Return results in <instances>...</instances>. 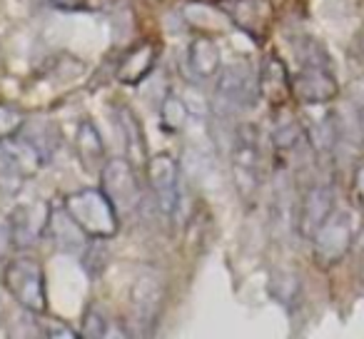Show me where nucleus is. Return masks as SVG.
I'll return each instance as SVG.
<instances>
[{"mask_svg": "<svg viewBox=\"0 0 364 339\" xmlns=\"http://www.w3.org/2000/svg\"><path fill=\"white\" fill-rule=\"evenodd\" d=\"M65 210L92 240H110L120 230V215L102 188H85L65 198Z\"/></svg>", "mask_w": 364, "mask_h": 339, "instance_id": "obj_1", "label": "nucleus"}, {"mask_svg": "<svg viewBox=\"0 0 364 339\" xmlns=\"http://www.w3.org/2000/svg\"><path fill=\"white\" fill-rule=\"evenodd\" d=\"M3 287L23 309L33 314H46L48 309V289L43 264L31 254H18L8 262L3 272Z\"/></svg>", "mask_w": 364, "mask_h": 339, "instance_id": "obj_2", "label": "nucleus"}, {"mask_svg": "<svg viewBox=\"0 0 364 339\" xmlns=\"http://www.w3.org/2000/svg\"><path fill=\"white\" fill-rule=\"evenodd\" d=\"M262 155H259V132L255 125H240L232 145V178L245 205H252L262 183Z\"/></svg>", "mask_w": 364, "mask_h": 339, "instance_id": "obj_3", "label": "nucleus"}, {"mask_svg": "<svg viewBox=\"0 0 364 339\" xmlns=\"http://www.w3.org/2000/svg\"><path fill=\"white\" fill-rule=\"evenodd\" d=\"M218 102L230 112L250 110L259 97V72L250 68V63H230L220 70L218 80Z\"/></svg>", "mask_w": 364, "mask_h": 339, "instance_id": "obj_4", "label": "nucleus"}, {"mask_svg": "<svg viewBox=\"0 0 364 339\" xmlns=\"http://www.w3.org/2000/svg\"><path fill=\"white\" fill-rule=\"evenodd\" d=\"M102 193L115 205L117 215H132L140 205V183H137L135 167L122 157H112L100 170Z\"/></svg>", "mask_w": 364, "mask_h": 339, "instance_id": "obj_5", "label": "nucleus"}, {"mask_svg": "<svg viewBox=\"0 0 364 339\" xmlns=\"http://www.w3.org/2000/svg\"><path fill=\"white\" fill-rule=\"evenodd\" d=\"M147 183L162 215H172L180 205V162L170 152L147 157Z\"/></svg>", "mask_w": 364, "mask_h": 339, "instance_id": "obj_6", "label": "nucleus"}, {"mask_svg": "<svg viewBox=\"0 0 364 339\" xmlns=\"http://www.w3.org/2000/svg\"><path fill=\"white\" fill-rule=\"evenodd\" d=\"M352 220L347 212H332V217L319 227V232L312 237L314 242V262L322 269L334 267L342 262L344 254L352 247Z\"/></svg>", "mask_w": 364, "mask_h": 339, "instance_id": "obj_7", "label": "nucleus"}, {"mask_svg": "<svg viewBox=\"0 0 364 339\" xmlns=\"http://www.w3.org/2000/svg\"><path fill=\"white\" fill-rule=\"evenodd\" d=\"M162 302H165V282H162L155 272H142L140 277L135 279L132 292H130L135 324L142 327V334H150L152 329H155Z\"/></svg>", "mask_w": 364, "mask_h": 339, "instance_id": "obj_8", "label": "nucleus"}, {"mask_svg": "<svg viewBox=\"0 0 364 339\" xmlns=\"http://www.w3.org/2000/svg\"><path fill=\"white\" fill-rule=\"evenodd\" d=\"M292 92L304 105H327L337 97L339 85L332 68H299L292 80Z\"/></svg>", "mask_w": 364, "mask_h": 339, "instance_id": "obj_9", "label": "nucleus"}, {"mask_svg": "<svg viewBox=\"0 0 364 339\" xmlns=\"http://www.w3.org/2000/svg\"><path fill=\"white\" fill-rule=\"evenodd\" d=\"M332 212H334V190L329 185H312L304 193L302 205H299V215H297L299 235L312 240L319 232V227L332 217Z\"/></svg>", "mask_w": 364, "mask_h": 339, "instance_id": "obj_10", "label": "nucleus"}, {"mask_svg": "<svg viewBox=\"0 0 364 339\" xmlns=\"http://www.w3.org/2000/svg\"><path fill=\"white\" fill-rule=\"evenodd\" d=\"M228 16L240 31L250 33L255 41H262L267 36L269 26H272L274 11L269 0H235V6L228 11Z\"/></svg>", "mask_w": 364, "mask_h": 339, "instance_id": "obj_11", "label": "nucleus"}, {"mask_svg": "<svg viewBox=\"0 0 364 339\" xmlns=\"http://www.w3.org/2000/svg\"><path fill=\"white\" fill-rule=\"evenodd\" d=\"M157 58H160V45L152 41H142L135 48L122 55L120 65H117V82L122 85H140L155 68Z\"/></svg>", "mask_w": 364, "mask_h": 339, "instance_id": "obj_12", "label": "nucleus"}, {"mask_svg": "<svg viewBox=\"0 0 364 339\" xmlns=\"http://www.w3.org/2000/svg\"><path fill=\"white\" fill-rule=\"evenodd\" d=\"M259 95L272 107H282L292 95V80L279 55H267L259 68Z\"/></svg>", "mask_w": 364, "mask_h": 339, "instance_id": "obj_13", "label": "nucleus"}, {"mask_svg": "<svg viewBox=\"0 0 364 339\" xmlns=\"http://www.w3.org/2000/svg\"><path fill=\"white\" fill-rule=\"evenodd\" d=\"M188 65L193 70V75L200 77V80H210V77L220 75V70H223L220 45L208 36L193 38V43L188 48Z\"/></svg>", "mask_w": 364, "mask_h": 339, "instance_id": "obj_14", "label": "nucleus"}, {"mask_svg": "<svg viewBox=\"0 0 364 339\" xmlns=\"http://www.w3.org/2000/svg\"><path fill=\"white\" fill-rule=\"evenodd\" d=\"M48 227L53 232V240H55L58 249L63 252L77 254L85 249V237L87 235L80 230V225L70 217V212L63 208H50V215H48Z\"/></svg>", "mask_w": 364, "mask_h": 339, "instance_id": "obj_15", "label": "nucleus"}, {"mask_svg": "<svg viewBox=\"0 0 364 339\" xmlns=\"http://www.w3.org/2000/svg\"><path fill=\"white\" fill-rule=\"evenodd\" d=\"M75 152L80 165L87 173H100L102 160H105V145H102V135L95 127L92 120H82L75 132Z\"/></svg>", "mask_w": 364, "mask_h": 339, "instance_id": "obj_16", "label": "nucleus"}, {"mask_svg": "<svg viewBox=\"0 0 364 339\" xmlns=\"http://www.w3.org/2000/svg\"><path fill=\"white\" fill-rule=\"evenodd\" d=\"M48 210L43 217H38L36 205H18L11 215V240L18 247H28L38 240V235L43 232V227H48Z\"/></svg>", "mask_w": 364, "mask_h": 339, "instance_id": "obj_17", "label": "nucleus"}, {"mask_svg": "<svg viewBox=\"0 0 364 339\" xmlns=\"http://www.w3.org/2000/svg\"><path fill=\"white\" fill-rule=\"evenodd\" d=\"M188 105L177 92H167L160 102V127L165 132H180L182 127L188 125Z\"/></svg>", "mask_w": 364, "mask_h": 339, "instance_id": "obj_18", "label": "nucleus"}, {"mask_svg": "<svg viewBox=\"0 0 364 339\" xmlns=\"http://www.w3.org/2000/svg\"><path fill=\"white\" fill-rule=\"evenodd\" d=\"M23 180H28V175L23 173L21 162L16 160V155L11 152L6 140H0V188L3 193H16L21 190Z\"/></svg>", "mask_w": 364, "mask_h": 339, "instance_id": "obj_19", "label": "nucleus"}, {"mask_svg": "<svg viewBox=\"0 0 364 339\" xmlns=\"http://www.w3.org/2000/svg\"><path fill=\"white\" fill-rule=\"evenodd\" d=\"M294 53H297L299 68H332L329 53L324 50V45L314 38H299L294 43Z\"/></svg>", "mask_w": 364, "mask_h": 339, "instance_id": "obj_20", "label": "nucleus"}, {"mask_svg": "<svg viewBox=\"0 0 364 339\" xmlns=\"http://www.w3.org/2000/svg\"><path fill=\"white\" fill-rule=\"evenodd\" d=\"M80 337L85 339H100V337H107V319L95 304L85 309L82 314V322H80Z\"/></svg>", "mask_w": 364, "mask_h": 339, "instance_id": "obj_21", "label": "nucleus"}, {"mask_svg": "<svg viewBox=\"0 0 364 339\" xmlns=\"http://www.w3.org/2000/svg\"><path fill=\"white\" fill-rule=\"evenodd\" d=\"M120 125H122V132H125L127 147H130V150H135V152H145V137H142L140 120L132 115V110L122 107V110H120Z\"/></svg>", "mask_w": 364, "mask_h": 339, "instance_id": "obj_22", "label": "nucleus"}, {"mask_svg": "<svg viewBox=\"0 0 364 339\" xmlns=\"http://www.w3.org/2000/svg\"><path fill=\"white\" fill-rule=\"evenodd\" d=\"M26 125V115L13 105H0V140L18 135Z\"/></svg>", "mask_w": 364, "mask_h": 339, "instance_id": "obj_23", "label": "nucleus"}, {"mask_svg": "<svg viewBox=\"0 0 364 339\" xmlns=\"http://www.w3.org/2000/svg\"><path fill=\"white\" fill-rule=\"evenodd\" d=\"M299 135H302V125H299L294 117H287V120H282L274 127V145H277L279 150H289V147H294V142L299 140Z\"/></svg>", "mask_w": 364, "mask_h": 339, "instance_id": "obj_24", "label": "nucleus"}, {"mask_svg": "<svg viewBox=\"0 0 364 339\" xmlns=\"http://www.w3.org/2000/svg\"><path fill=\"white\" fill-rule=\"evenodd\" d=\"M41 334H46V337L50 339H75L80 337V332H75V329H70L65 322H60V319H53V317H46L41 324Z\"/></svg>", "mask_w": 364, "mask_h": 339, "instance_id": "obj_25", "label": "nucleus"}]
</instances>
